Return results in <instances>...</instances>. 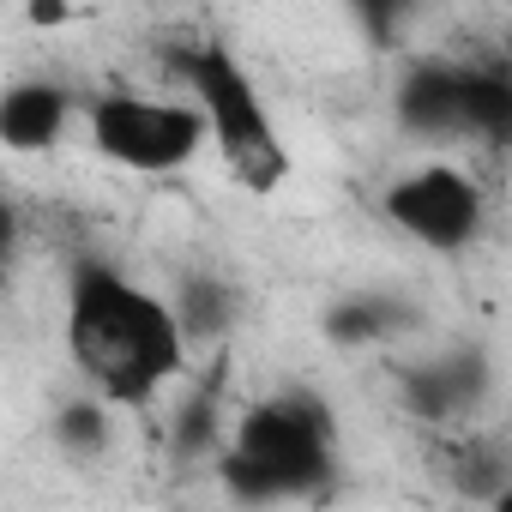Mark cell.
I'll list each match as a JSON object with an SVG mask.
<instances>
[{
    "label": "cell",
    "instance_id": "6da1fadb",
    "mask_svg": "<svg viewBox=\"0 0 512 512\" xmlns=\"http://www.w3.org/2000/svg\"><path fill=\"white\" fill-rule=\"evenodd\" d=\"M67 356L91 392H103L115 410H151L163 386L187 374L193 338L169 296L133 284L127 272L103 260L67 266Z\"/></svg>",
    "mask_w": 512,
    "mask_h": 512
},
{
    "label": "cell",
    "instance_id": "7a4b0ae2",
    "mask_svg": "<svg viewBox=\"0 0 512 512\" xmlns=\"http://www.w3.org/2000/svg\"><path fill=\"white\" fill-rule=\"evenodd\" d=\"M338 470V416L320 392L284 386L260 404H247L217 452V476L247 506L314 500Z\"/></svg>",
    "mask_w": 512,
    "mask_h": 512
},
{
    "label": "cell",
    "instance_id": "3957f363",
    "mask_svg": "<svg viewBox=\"0 0 512 512\" xmlns=\"http://www.w3.org/2000/svg\"><path fill=\"white\" fill-rule=\"evenodd\" d=\"M175 85L205 109L211 121V151L223 157V175L241 193H278L290 181V145L253 85V73L223 49V43H181L169 55Z\"/></svg>",
    "mask_w": 512,
    "mask_h": 512
},
{
    "label": "cell",
    "instance_id": "277c9868",
    "mask_svg": "<svg viewBox=\"0 0 512 512\" xmlns=\"http://www.w3.org/2000/svg\"><path fill=\"white\" fill-rule=\"evenodd\" d=\"M85 133L91 151L127 175H181L211 145V121L193 97H145V91L91 97Z\"/></svg>",
    "mask_w": 512,
    "mask_h": 512
},
{
    "label": "cell",
    "instance_id": "5b68a950",
    "mask_svg": "<svg viewBox=\"0 0 512 512\" xmlns=\"http://www.w3.org/2000/svg\"><path fill=\"white\" fill-rule=\"evenodd\" d=\"M392 115L410 139H470L512 151V67H416L392 91Z\"/></svg>",
    "mask_w": 512,
    "mask_h": 512
},
{
    "label": "cell",
    "instance_id": "8992f818",
    "mask_svg": "<svg viewBox=\"0 0 512 512\" xmlns=\"http://www.w3.org/2000/svg\"><path fill=\"white\" fill-rule=\"evenodd\" d=\"M380 211L404 241H416L428 253H464V247H476V235L488 223V199H482L476 175L458 163H422V169L398 175L380 193Z\"/></svg>",
    "mask_w": 512,
    "mask_h": 512
},
{
    "label": "cell",
    "instance_id": "52a82bcc",
    "mask_svg": "<svg viewBox=\"0 0 512 512\" xmlns=\"http://www.w3.org/2000/svg\"><path fill=\"white\" fill-rule=\"evenodd\" d=\"M67 127H73V91L61 79H13L7 97H0V139L19 157L61 145Z\"/></svg>",
    "mask_w": 512,
    "mask_h": 512
},
{
    "label": "cell",
    "instance_id": "ba28073f",
    "mask_svg": "<svg viewBox=\"0 0 512 512\" xmlns=\"http://www.w3.org/2000/svg\"><path fill=\"white\" fill-rule=\"evenodd\" d=\"M488 386V362L482 356H452V362H428V368H410L404 374V398L416 416H434V422H452L464 410H476Z\"/></svg>",
    "mask_w": 512,
    "mask_h": 512
},
{
    "label": "cell",
    "instance_id": "9c48e42d",
    "mask_svg": "<svg viewBox=\"0 0 512 512\" xmlns=\"http://www.w3.org/2000/svg\"><path fill=\"white\" fill-rule=\"evenodd\" d=\"M169 302H175V314H181L193 350L217 344V338L235 326V308H241V302H235V284H229V278H211V272H187Z\"/></svg>",
    "mask_w": 512,
    "mask_h": 512
},
{
    "label": "cell",
    "instance_id": "30bf717a",
    "mask_svg": "<svg viewBox=\"0 0 512 512\" xmlns=\"http://www.w3.org/2000/svg\"><path fill=\"white\" fill-rule=\"evenodd\" d=\"M115 404L103 398V392H85V398H67L61 410H55V446L67 452V458H79V464H97L103 452H109V434H115V416H109Z\"/></svg>",
    "mask_w": 512,
    "mask_h": 512
},
{
    "label": "cell",
    "instance_id": "8fae6325",
    "mask_svg": "<svg viewBox=\"0 0 512 512\" xmlns=\"http://www.w3.org/2000/svg\"><path fill=\"white\" fill-rule=\"evenodd\" d=\"M446 470H452L458 494H464V500H482V506H494V500L512 488V458H506L494 440H470V446H458V458H452Z\"/></svg>",
    "mask_w": 512,
    "mask_h": 512
},
{
    "label": "cell",
    "instance_id": "7c38bea8",
    "mask_svg": "<svg viewBox=\"0 0 512 512\" xmlns=\"http://www.w3.org/2000/svg\"><path fill=\"white\" fill-rule=\"evenodd\" d=\"M326 332H332V344H380L386 332H392V308L386 302H338L332 314H326Z\"/></svg>",
    "mask_w": 512,
    "mask_h": 512
},
{
    "label": "cell",
    "instance_id": "4fadbf2b",
    "mask_svg": "<svg viewBox=\"0 0 512 512\" xmlns=\"http://www.w3.org/2000/svg\"><path fill=\"white\" fill-rule=\"evenodd\" d=\"M169 446H175V458H205V452L217 446V410H211V392H193V398L175 410Z\"/></svg>",
    "mask_w": 512,
    "mask_h": 512
},
{
    "label": "cell",
    "instance_id": "5bb4252c",
    "mask_svg": "<svg viewBox=\"0 0 512 512\" xmlns=\"http://www.w3.org/2000/svg\"><path fill=\"white\" fill-rule=\"evenodd\" d=\"M416 7H428V0H350V13L362 19V31H368V37H392Z\"/></svg>",
    "mask_w": 512,
    "mask_h": 512
},
{
    "label": "cell",
    "instance_id": "9a60e30c",
    "mask_svg": "<svg viewBox=\"0 0 512 512\" xmlns=\"http://www.w3.org/2000/svg\"><path fill=\"white\" fill-rule=\"evenodd\" d=\"M31 19L37 25H61L67 19V0H31Z\"/></svg>",
    "mask_w": 512,
    "mask_h": 512
},
{
    "label": "cell",
    "instance_id": "2e32d148",
    "mask_svg": "<svg viewBox=\"0 0 512 512\" xmlns=\"http://www.w3.org/2000/svg\"><path fill=\"white\" fill-rule=\"evenodd\" d=\"M500 7H512V0H500Z\"/></svg>",
    "mask_w": 512,
    "mask_h": 512
}]
</instances>
